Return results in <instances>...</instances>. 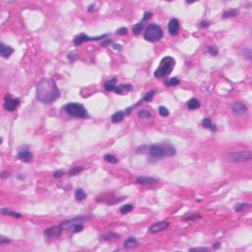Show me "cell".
Masks as SVG:
<instances>
[{
	"mask_svg": "<svg viewBox=\"0 0 252 252\" xmlns=\"http://www.w3.org/2000/svg\"><path fill=\"white\" fill-rule=\"evenodd\" d=\"M60 97V91L55 81L51 78H43L36 85V99L45 104H50Z\"/></svg>",
	"mask_w": 252,
	"mask_h": 252,
	"instance_id": "cell-1",
	"label": "cell"
},
{
	"mask_svg": "<svg viewBox=\"0 0 252 252\" xmlns=\"http://www.w3.org/2000/svg\"><path fill=\"white\" fill-rule=\"evenodd\" d=\"M150 156L156 159H162V158H169L176 154V150L172 144H154L149 149Z\"/></svg>",
	"mask_w": 252,
	"mask_h": 252,
	"instance_id": "cell-2",
	"label": "cell"
},
{
	"mask_svg": "<svg viewBox=\"0 0 252 252\" xmlns=\"http://www.w3.org/2000/svg\"><path fill=\"white\" fill-rule=\"evenodd\" d=\"M174 66H175L174 58L172 57V56H166V57H163L161 60L159 67L157 68V70L154 73V76L159 79L166 77L172 73Z\"/></svg>",
	"mask_w": 252,
	"mask_h": 252,
	"instance_id": "cell-3",
	"label": "cell"
},
{
	"mask_svg": "<svg viewBox=\"0 0 252 252\" xmlns=\"http://www.w3.org/2000/svg\"><path fill=\"white\" fill-rule=\"evenodd\" d=\"M63 110H64L66 113H68L70 116L77 117V118H87L88 116H89L87 109H85V106L81 104H78V103L67 104L66 105H64Z\"/></svg>",
	"mask_w": 252,
	"mask_h": 252,
	"instance_id": "cell-4",
	"label": "cell"
},
{
	"mask_svg": "<svg viewBox=\"0 0 252 252\" xmlns=\"http://www.w3.org/2000/svg\"><path fill=\"white\" fill-rule=\"evenodd\" d=\"M162 36H163V33H162V28L159 26V25L152 24V25H150V26H148L146 31H145L144 39L147 41L155 42V41L162 40Z\"/></svg>",
	"mask_w": 252,
	"mask_h": 252,
	"instance_id": "cell-5",
	"label": "cell"
},
{
	"mask_svg": "<svg viewBox=\"0 0 252 252\" xmlns=\"http://www.w3.org/2000/svg\"><path fill=\"white\" fill-rule=\"evenodd\" d=\"M252 155L250 151H238V152H232L226 156V159L234 162H244L251 160Z\"/></svg>",
	"mask_w": 252,
	"mask_h": 252,
	"instance_id": "cell-6",
	"label": "cell"
},
{
	"mask_svg": "<svg viewBox=\"0 0 252 252\" xmlns=\"http://www.w3.org/2000/svg\"><path fill=\"white\" fill-rule=\"evenodd\" d=\"M108 36V35H103V36H87L85 34H80L78 36H76L74 37V40H73V42H74V45L78 46L80 45H82V43H84L86 41H99V40H103L104 39V37Z\"/></svg>",
	"mask_w": 252,
	"mask_h": 252,
	"instance_id": "cell-7",
	"label": "cell"
},
{
	"mask_svg": "<svg viewBox=\"0 0 252 252\" xmlns=\"http://www.w3.org/2000/svg\"><path fill=\"white\" fill-rule=\"evenodd\" d=\"M19 104H20V99H13V98L10 97V94H7V96L5 97L3 108L7 111H14L19 106Z\"/></svg>",
	"mask_w": 252,
	"mask_h": 252,
	"instance_id": "cell-8",
	"label": "cell"
},
{
	"mask_svg": "<svg viewBox=\"0 0 252 252\" xmlns=\"http://www.w3.org/2000/svg\"><path fill=\"white\" fill-rule=\"evenodd\" d=\"M168 226H169L168 222H167V220H162V222L156 223L153 225H151L149 229V232L150 234H157V232H161V231L167 230Z\"/></svg>",
	"mask_w": 252,
	"mask_h": 252,
	"instance_id": "cell-9",
	"label": "cell"
},
{
	"mask_svg": "<svg viewBox=\"0 0 252 252\" xmlns=\"http://www.w3.org/2000/svg\"><path fill=\"white\" fill-rule=\"evenodd\" d=\"M88 220V218L86 217H77V218H74V219H71V220H64V222H62L60 224V225L62 226L63 230H68V229H72L73 226L76 225V224H80L81 222H83V220Z\"/></svg>",
	"mask_w": 252,
	"mask_h": 252,
	"instance_id": "cell-10",
	"label": "cell"
},
{
	"mask_svg": "<svg viewBox=\"0 0 252 252\" xmlns=\"http://www.w3.org/2000/svg\"><path fill=\"white\" fill-rule=\"evenodd\" d=\"M62 230H63L62 226L59 225H55V226H51V228L46 229L43 231V234L47 237L54 238V237H59L62 234Z\"/></svg>",
	"mask_w": 252,
	"mask_h": 252,
	"instance_id": "cell-11",
	"label": "cell"
},
{
	"mask_svg": "<svg viewBox=\"0 0 252 252\" xmlns=\"http://www.w3.org/2000/svg\"><path fill=\"white\" fill-rule=\"evenodd\" d=\"M168 32L171 36H176L179 32V22L177 19H172L168 23Z\"/></svg>",
	"mask_w": 252,
	"mask_h": 252,
	"instance_id": "cell-12",
	"label": "cell"
},
{
	"mask_svg": "<svg viewBox=\"0 0 252 252\" xmlns=\"http://www.w3.org/2000/svg\"><path fill=\"white\" fill-rule=\"evenodd\" d=\"M14 52V48L11 47L9 46H6L2 42L1 45H0V55L2 56L3 58H8L10 56L13 54Z\"/></svg>",
	"mask_w": 252,
	"mask_h": 252,
	"instance_id": "cell-13",
	"label": "cell"
},
{
	"mask_svg": "<svg viewBox=\"0 0 252 252\" xmlns=\"http://www.w3.org/2000/svg\"><path fill=\"white\" fill-rule=\"evenodd\" d=\"M231 109L235 113H236V114H241V113H244V112L247 111V106L241 102H235V103L232 104Z\"/></svg>",
	"mask_w": 252,
	"mask_h": 252,
	"instance_id": "cell-14",
	"label": "cell"
},
{
	"mask_svg": "<svg viewBox=\"0 0 252 252\" xmlns=\"http://www.w3.org/2000/svg\"><path fill=\"white\" fill-rule=\"evenodd\" d=\"M18 159L24 162H29L33 160V154L28 150H23L18 153Z\"/></svg>",
	"mask_w": 252,
	"mask_h": 252,
	"instance_id": "cell-15",
	"label": "cell"
},
{
	"mask_svg": "<svg viewBox=\"0 0 252 252\" xmlns=\"http://www.w3.org/2000/svg\"><path fill=\"white\" fill-rule=\"evenodd\" d=\"M137 182L141 184H156L158 180L154 177H149V176H139L137 177Z\"/></svg>",
	"mask_w": 252,
	"mask_h": 252,
	"instance_id": "cell-16",
	"label": "cell"
},
{
	"mask_svg": "<svg viewBox=\"0 0 252 252\" xmlns=\"http://www.w3.org/2000/svg\"><path fill=\"white\" fill-rule=\"evenodd\" d=\"M147 21L145 19H142L140 22H138L137 24H135L133 28H132V32H133L134 35H140L141 32L143 31V29L145 28V23Z\"/></svg>",
	"mask_w": 252,
	"mask_h": 252,
	"instance_id": "cell-17",
	"label": "cell"
},
{
	"mask_svg": "<svg viewBox=\"0 0 252 252\" xmlns=\"http://www.w3.org/2000/svg\"><path fill=\"white\" fill-rule=\"evenodd\" d=\"M132 90V85L130 84H125V85H119V86H116L115 89H114V93L118 94H122L124 92H129Z\"/></svg>",
	"mask_w": 252,
	"mask_h": 252,
	"instance_id": "cell-18",
	"label": "cell"
},
{
	"mask_svg": "<svg viewBox=\"0 0 252 252\" xmlns=\"http://www.w3.org/2000/svg\"><path fill=\"white\" fill-rule=\"evenodd\" d=\"M138 245V240L135 237H128L124 241V247L126 249H132Z\"/></svg>",
	"mask_w": 252,
	"mask_h": 252,
	"instance_id": "cell-19",
	"label": "cell"
},
{
	"mask_svg": "<svg viewBox=\"0 0 252 252\" xmlns=\"http://www.w3.org/2000/svg\"><path fill=\"white\" fill-rule=\"evenodd\" d=\"M202 126L204 128H207V129H209L211 131H216L217 130L216 124H214L209 117H206V118L203 119V120H202Z\"/></svg>",
	"mask_w": 252,
	"mask_h": 252,
	"instance_id": "cell-20",
	"label": "cell"
},
{
	"mask_svg": "<svg viewBox=\"0 0 252 252\" xmlns=\"http://www.w3.org/2000/svg\"><path fill=\"white\" fill-rule=\"evenodd\" d=\"M187 108H188V109H190V110L197 109L200 108V102L195 98L189 99L187 102Z\"/></svg>",
	"mask_w": 252,
	"mask_h": 252,
	"instance_id": "cell-21",
	"label": "cell"
},
{
	"mask_svg": "<svg viewBox=\"0 0 252 252\" xmlns=\"http://www.w3.org/2000/svg\"><path fill=\"white\" fill-rule=\"evenodd\" d=\"M125 116V113L124 111H121V110H119V111H116L114 114H113L111 116V121L113 123H118V122H120L123 120V118Z\"/></svg>",
	"mask_w": 252,
	"mask_h": 252,
	"instance_id": "cell-22",
	"label": "cell"
},
{
	"mask_svg": "<svg viewBox=\"0 0 252 252\" xmlns=\"http://www.w3.org/2000/svg\"><path fill=\"white\" fill-rule=\"evenodd\" d=\"M1 214L4 216H11L15 219H20L22 217L21 214H19L17 212H14V211H11L9 209H6V208H2L1 209Z\"/></svg>",
	"mask_w": 252,
	"mask_h": 252,
	"instance_id": "cell-23",
	"label": "cell"
},
{
	"mask_svg": "<svg viewBox=\"0 0 252 252\" xmlns=\"http://www.w3.org/2000/svg\"><path fill=\"white\" fill-rule=\"evenodd\" d=\"M102 238L106 241H114L119 238V235L117 234H114V232H108V234L102 235Z\"/></svg>",
	"mask_w": 252,
	"mask_h": 252,
	"instance_id": "cell-24",
	"label": "cell"
},
{
	"mask_svg": "<svg viewBox=\"0 0 252 252\" xmlns=\"http://www.w3.org/2000/svg\"><path fill=\"white\" fill-rule=\"evenodd\" d=\"M116 87V78H113L104 84V89L108 92H113Z\"/></svg>",
	"mask_w": 252,
	"mask_h": 252,
	"instance_id": "cell-25",
	"label": "cell"
},
{
	"mask_svg": "<svg viewBox=\"0 0 252 252\" xmlns=\"http://www.w3.org/2000/svg\"><path fill=\"white\" fill-rule=\"evenodd\" d=\"M87 197V195L85 193V191L83 190L82 188H78L76 189V191H75V198H76V200L78 201H83L85 200Z\"/></svg>",
	"mask_w": 252,
	"mask_h": 252,
	"instance_id": "cell-26",
	"label": "cell"
},
{
	"mask_svg": "<svg viewBox=\"0 0 252 252\" xmlns=\"http://www.w3.org/2000/svg\"><path fill=\"white\" fill-rule=\"evenodd\" d=\"M249 208H250V204H248V203H238L235 205V210L238 213H241V212L246 211L247 209H249Z\"/></svg>",
	"mask_w": 252,
	"mask_h": 252,
	"instance_id": "cell-27",
	"label": "cell"
},
{
	"mask_svg": "<svg viewBox=\"0 0 252 252\" xmlns=\"http://www.w3.org/2000/svg\"><path fill=\"white\" fill-rule=\"evenodd\" d=\"M179 83H180L179 79H178V78H176V77H174V78H172V79L167 80V81L166 82V85H167V87H175V86L179 85Z\"/></svg>",
	"mask_w": 252,
	"mask_h": 252,
	"instance_id": "cell-28",
	"label": "cell"
},
{
	"mask_svg": "<svg viewBox=\"0 0 252 252\" xmlns=\"http://www.w3.org/2000/svg\"><path fill=\"white\" fill-rule=\"evenodd\" d=\"M104 160L109 162V163H117L118 162V159L113 155H110V154H108L104 156Z\"/></svg>",
	"mask_w": 252,
	"mask_h": 252,
	"instance_id": "cell-29",
	"label": "cell"
},
{
	"mask_svg": "<svg viewBox=\"0 0 252 252\" xmlns=\"http://www.w3.org/2000/svg\"><path fill=\"white\" fill-rule=\"evenodd\" d=\"M84 171V168L83 167H73L72 169H70L68 172V174L70 175V176H74V175H77L78 173H80L81 172H83Z\"/></svg>",
	"mask_w": 252,
	"mask_h": 252,
	"instance_id": "cell-30",
	"label": "cell"
},
{
	"mask_svg": "<svg viewBox=\"0 0 252 252\" xmlns=\"http://www.w3.org/2000/svg\"><path fill=\"white\" fill-rule=\"evenodd\" d=\"M237 14V10L236 9H230L229 11H226L224 13L223 15V18L224 19H228V18H230V17H234Z\"/></svg>",
	"mask_w": 252,
	"mask_h": 252,
	"instance_id": "cell-31",
	"label": "cell"
},
{
	"mask_svg": "<svg viewBox=\"0 0 252 252\" xmlns=\"http://www.w3.org/2000/svg\"><path fill=\"white\" fill-rule=\"evenodd\" d=\"M132 210H133V205H132V204H126V205H123L120 208V213L127 214V213L131 212Z\"/></svg>",
	"mask_w": 252,
	"mask_h": 252,
	"instance_id": "cell-32",
	"label": "cell"
},
{
	"mask_svg": "<svg viewBox=\"0 0 252 252\" xmlns=\"http://www.w3.org/2000/svg\"><path fill=\"white\" fill-rule=\"evenodd\" d=\"M138 116L141 118H148L151 117V112L148 109H141L138 111Z\"/></svg>",
	"mask_w": 252,
	"mask_h": 252,
	"instance_id": "cell-33",
	"label": "cell"
},
{
	"mask_svg": "<svg viewBox=\"0 0 252 252\" xmlns=\"http://www.w3.org/2000/svg\"><path fill=\"white\" fill-rule=\"evenodd\" d=\"M154 94H155V91H150V92H148L146 94H145V97H144V99H143V100L144 102H151V100L153 99V98H154Z\"/></svg>",
	"mask_w": 252,
	"mask_h": 252,
	"instance_id": "cell-34",
	"label": "cell"
},
{
	"mask_svg": "<svg viewBox=\"0 0 252 252\" xmlns=\"http://www.w3.org/2000/svg\"><path fill=\"white\" fill-rule=\"evenodd\" d=\"M159 113H160V115L163 116V117H166L169 114V112H168V109L166 108V106H160V109H159Z\"/></svg>",
	"mask_w": 252,
	"mask_h": 252,
	"instance_id": "cell-35",
	"label": "cell"
},
{
	"mask_svg": "<svg viewBox=\"0 0 252 252\" xmlns=\"http://www.w3.org/2000/svg\"><path fill=\"white\" fill-rule=\"evenodd\" d=\"M186 220H196L198 219H201L200 215H197V214H192V215H187L183 218Z\"/></svg>",
	"mask_w": 252,
	"mask_h": 252,
	"instance_id": "cell-36",
	"label": "cell"
},
{
	"mask_svg": "<svg viewBox=\"0 0 252 252\" xmlns=\"http://www.w3.org/2000/svg\"><path fill=\"white\" fill-rule=\"evenodd\" d=\"M83 229H84L83 225L80 223V224H76V225H75L71 230H72L73 232H80V231L83 230Z\"/></svg>",
	"mask_w": 252,
	"mask_h": 252,
	"instance_id": "cell-37",
	"label": "cell"
},
{
	"mask_svg": "<svg viewBox=\"0 0 252 252\" xmlns=\"http://www.w3.org/2000/svg\"><path fill=\"white\" fill-rule=\"evenodd\" d=\"M208 51H209L211 55H214V56L218 54V49L214 46H208Z\"/></svg>",
	"mask_w": 252,
	"mask_h": 252,
	"instance_id": "cell-38",
	"label": "cell"
},
{
	"mask_svg": "<svg viewBox=\"0 0 252 252\" xmlns=\"http://www.w3.org/2000/svg\"><path fill=\"white\" fill-rule=\"evenodd\" d=\"M116 34L117 35H120V36H125L126 34H127V29L126 28H120V29H118L116 31Z\"/></svg>",
	"mask_w": 252,
	"mask_h": 252,
	"instance_id": "cell-39",
	"label": "cell"
},
{
	"mask_svg": "<svg viewBox=\"0 0 252 252\" xmlns=\"http://www.w3.org/2000/svg\"><path fill=\"white\" fill-rule=\"evenodd\" d=\"M63 174H64V172H63V171H56L53 173V176L55 178H60L61 176H63Z\"/></svg>",
	"mask_w": 252,
	"mask_h": 252,
	"instance_id": "cell-40",
	"label": "cell"
},
{
	"mask_svg": "<svg viewBox=\"0 0 252 252\" xmlns=\"http://www.w3.org/2000/svg\"><path fill=\"white\" fill-rule=\"evenodd\" d=\"M207 247H196V248H190V251H208Z\"/></svg>",
	"mask_w": 252,
	"mask_h": 252,
	"instance_id": "cell-41",
	"label": "cell"
},
{
	"mask_svg": "<svg viewBox=\"0 0 252 252\" xmlns=\"http://www.w3.org/2000/svg\"><path fill=\"white\" fill-rule=\"evenodd\" d=\"M73 55H76V53H74V52H71V53H69V54H68V56H67V57H68V59L70 60V61H74L75 59H76V58L78 57V56H75V57H74Z\"/></svg>",
	"mask_w": 252,
	"mask_h": 252,
	"instance_id": "cell-42",
	"label": "cell"
},
{
	"mask_svg": "<svg viewBox=\"0 0 252 252\" xmlns=\"http://www.w3.org/2000/svg\"><path fill=\"white\" fill-rule=\"evenodd\" d=\"M8 242H10L8 238H5L4 236H0V244H5V243H8Z\"/></svg>",
	"mask_w": 252,
	"mask_h": 252,
	"instance_id": "cell-43",
	"label": "cell"
},
{
	"mask_svg": "<svg viewBox=\"0 0 252 252\" xmlns=\"http://www.w3.org/2000/svg\"><path fill=\"white\" fill-rule=\"evenodd\" d=\"M88 10H89V12H93V11H94V10H96V5H94V4L90 5V6H89V9H88Z\"/></svg>",
	"mask_w": 252,
	"mask_h": 252,
	"instance_id": "cell-44",
	"label": "cell"
},
{
	"mask_svg": "<svg viewBox=\"0 0 252 252\" xmlns=\"http://www.w3.org/2000/svg\"><path fill=\"white\" fill-rule=\"evenodd\" d=\"M10 175V173L9 172H2L1 173V178H5L6 176H9Z\"/></svg>",
	"mask_w": 252,
	"mask_h": 252,
	"instance_id": "cell-45",
	"label": "cell"
},
{
	"mask_svg": "<svg viewBox=\"0 0 252 252\" xmlns=\"http://www.w3.org/2000/svg\"><path fill=\"white\" fill-rule=\"evenodd\" d=\"M209 25H210V23H209V22H207V21L201 23V26H202V27H208V26H209Z\"/></svg>",
	"mask_w": 252,
	"mask_h": 252,
	"instance_id": "cell-46",
	"label": "cell"
},
{
	"mask_svg": "<svg viewBox=\"0 0 252 252\" xmlns=\"http://www.w3.org/2000/svg\"><path fill=\"white\" fill-rule=\"evenodd\" d=\"M109 42H111V41H109V40H105V41L103 43V46H106V45H109Z\"/></svg>",
	"mask_w": 252,
	"mask_h": 252,
	"instance_id": "cell-47",
	"label": "cell"
},
{
	"mask_svg": "<svg viewBox=\"0 0 252 252\" xmlns=\"http://www.w3.org/2000/svg\"><path fill=\"white\" fill-rule=\"evenodd\" d=\"M113 47H114L115 49H119V50H120V49H121V46H117V45H113Z\"/></svg>",
	"mask_w": 252,
	"mask_h": 252,
	"instance_id": "cell-48",
	"label": "cell"
}]
</instances>
